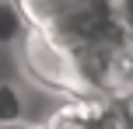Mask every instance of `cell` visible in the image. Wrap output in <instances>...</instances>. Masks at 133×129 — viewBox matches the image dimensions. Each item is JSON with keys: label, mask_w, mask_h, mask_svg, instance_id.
<instances>
[{"label": "cell", "mask_w": 133, "mask_h": 129, "mask_svg": "<svg viewBox=\"0 0 133 129\" xmlns=\"http://www.w3.org/2000/svg\"><path fill=\"white\" fill-rule=\"evenodd\" d=\"M18 49H21V63H25L28 77H35L49 91H60L66 98H88L81 70H77V56L66 52L60 42H53L42 28H32Z\"/></svg>", "instance_id": "1"}, {"label": "cell", "mask_w": 133, "mask_h": 129, "mask_svg": "<svg viewBox=\"0 0 133 129\" xmlns=\"http://www.w3.org/2000/svg\"><path fill=\"white\" fill-rule=\"evenodd\" d=\"M133 108L116 98H66L49 112L42 129H130Z\"/></svg>", "instance_id": "2"}, {"label": "cell", "mask_w": 133, "mask_h": 129, "mask_svg": "<svg viewBox=\"0 0 133 129\" xmlns=\"http://www.w3.org/2000/svg\"><path fill=\"white\" fill-rule=\"evenodd\" d=\"M32 18H28V11L21 7V0H4L0 4V39L4 42H18L21 45V39H25L28 32H32Z\"/></svg>", "instance_id": "3"}, {"label": "cell", "mask_w": 133, "mask_h": 129, "mask_svg": "<svg viewBox=\"0 0 133 129\" xmlns=\"http://www.w3.org/2000/svg\"><path fill=\"white\" fill-rule=\"evenodd\" d=\"M0 122L7 126H21V94L14 84H4L0 87Z\"/></svg>", "instance_id": "4"}, {"label": "cell", "mask_w": 133, "mask_h": 129, "mask_svg": "<svg viewBox=\"0 0 133 129\" xmlns=\"http://www.w3.org/2000/svg\"><path fill=\"white\" fill-rule=\"evenodd\" d=\"M7 129H42V126H25L21 122V126H7Z\"/></svg>", "instance_id": "5"}, {"label": "cell", "mask_w": 133, "mask_h": 129, "mask_svg": "<svg viewBox=\"0 0 133 129\" xmlns=\"http://www.w3.org/2000/svg\"><path fill=\"white\" fill-rule=\"evenodd\" d=\"M130 108H133V101H130ZM130 129H133V119H130Z\"/></svg>", "instance_id": "6"}]
</instances>
